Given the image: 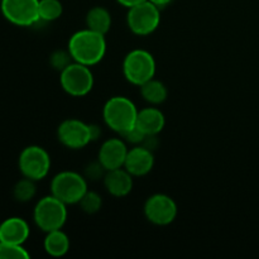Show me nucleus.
<instances>
[{
    "label": "nucleus",
    "mask_w": 259,
    "mask_h": 259,
    "mask_svg": "<svg viewBox=\"0 0 259 259\" xmlns=\"http://www.w3.org/2000/svg\"><path fill=\"white\" fill-rule=\"evenodd\" d=\"M67 50L75 62L89 67L98 65L106 53L105 34L89 28L77 30L70 37Z\"/></svg>",
    "instance_id": "obj_1"
},
{
    "label": "nucleus",
    "mask_w": 259,
    "mask_h": 259,
    "mask_svg": "<svg viewBox=\"0 0 259 259\" xmlns=\"http://www.w3.org/2000/svg\"><path fill=\"white\" fill-rule=\"evenodd\" d=\"M138 109L126 96H113L103 108V118L106 125L116 133L136 125Z\"/></svg>",
    "instance_id": "obj_2"
},
{
    "label": "nucleus",
    "mask_w": 259,
    "mask_h": 259,
    "mask_svg": "<svg viewBox=\"0 0 259 259\" xmlns=\"http://www.w3.org/2000/svg\"><path fill=\"white\" fill-rule=\"evenodd\" d=\"M101 134L100 128L88 124L80 119L70 118L63 120L57 128V138L61 144L70 149H82Z\"/></svg>",
    "instance_id": "obj_3"
},
{
    "label": "nucleus",
    "mask_w": 259,
    "mask_h": 259,
    "mask_svg": "<svg viewBox=\"0 0 259 259\" xmlns=\"http://www.w3.org/2000/svg\"><path fill=\"white\" fill-rule=\"evenodd\" d=\"M33 219L35 225L45 233L62 229L67 222V205L52 194L48 195L35 204Z\"/></svg>",
    "instance_id": "obj_4"
},
{
    "label": "nucleus",
    "mask_w": 259,
    "mask_h": 259,
    "mask_svg": "<svg viewBox=\"0 0 259 259\" xmlns=\"http://www.w3.org/2000/svg\"><path fill=\"white\" fill-rule=\"evenodd\" d=\"M157 63L151 52L142 48L131 51L124 57V77L132 85L141 86L156 76Z\"/></svg>",
    "instance_id": "obj_5"
},
{
    "label": "nucleus",
    "mask_w": 259,
    "mask_h": 259,
    "mask_svg": "<svg viewBox=\"0 0 259 259\" xmlns=\"http://www.w3.org/2000/svg\"><path fill=\"white\" fill-rule=\"evenodd\" d=\"M88 190L86 177L75 171L60 172L51 181V194L66 205L78 204Z\"/></svg>",
    "instance_id": "obj_6"
},
{
    "label": "nucleus",
    "mask_w": 259,
    "mask_h": 259,
    "mask_svg": "<svg viewBox=\"0 0 259 259\" xmlns=\"http://www.w3.org/2000/svg\"><path fill=\"white\" fill-rule=\"evenodd\" d=\"M161 9L149 0L142 2L129 8L126 14V24L132 33L137 35H149L159 27Z\"/></svg>",
    "instance_id": "obj_7"
},
{
    "label": "nucleus",
    "mask_w": 259,
    "mask_h": 259,
    "mask_svg": "<svg viewBox=\"0 0 259 259\" xmlns=\"http://www.w3.org/2000/svg\"><path fill=\"white\" fill-rule=\"evenodd\" d=\"M61 88L68 95L82 98L94 88V75L90 67L73 61L60 72Z\"/></svg>",
    "instance_id": "obj_8"
},
{
    "label": "nucleus",
    "mask_w": 259,
    "mask_h": 259,
    "mask_svg": "<svg viewBox=\"0 0 259 259\" xmlns=\"http://www.w3.org/2000/svg\"><path fill=\"white\" fill-rule=\"evenodd\" d=\"M18 166L23 177L40 181L51 169L50 153L40 146H28L20 152Z\"/></svg>",
    "instance_id": "obj_9"
},
{
    "label": "nucleus",
    "mask_w": 259,
    "mask_h": 259,
    "mask_svg": "<svg viewBox=\"0 0 259 259\" xmlns=\"http://www.w3.org/2000/svg\"><path fill=\"white\" fill-rule=\"evenodd\" d=\"M2 14L18 27H32L39 23V0H2Z\"/></svg>",
    "instance_id": "obj_10"
},
{
    "label": "nucleus",
    "mask_w": 259,
    "mask_h": 259,
    "mask_svg": "<svg viewBox=\"0 0 259 259\" xmlns=\"http://www.w3.org/2000/svg\"><path fill=\"white\" fill-rule=\"evenodd\" d=\"M179 207L176 201L166 194H154L144 202V217L149 223L158 227L172 224L177 218Z\"/></svg>",
    "instance_id": "obj_11"
},
{
    "label": "nucleus",
    "mask_w": 259,
    "mask_h": 259,
    "mask_svg": "<svg viewBox=\"0 0 259 259\" xmlns=\"http://www.w3.org/2000/svg\"><path fill=\"white\" fill-rule=\"evenodd\" d=\"M128 151V144L120 137L109 138L101 144L99 149L98 161L103 164L106 171L120 168V167H124Z\"/></svg>",
    "instance_id": "obj_12"
},
{
    "label": "nucleus",
    "mask_w": 259,
    "mask_h": 259,
    "mask_svg": "<svg viewBox=\"0 0 259 259\" xmlns=\"http://www.w3.org/2000/svg\"><path fill=\"white\" fill-rule=\"evenodd\" d=\"M154 166V154L153 151L147 147L133 146L129 148L126 154L124 168L129 172L133 177H142L148 175L153 169Z\"/></svg>",
    "instance_id": "obj_13"
},
{
    "label": "nucleus",
    "mask_w": 259,
    "mask_h": 259,
    "mask_svg": "<svg viewBox=\"0 0 259 259\" xmlns=\"http://www.w3.org/2000/svg\"><path fill=\"white\" fill-rule=\"evenodd\" d=\"M103 180L106 191L114 197H125L133 190V176L124 167L106 171Z\"/></svg>",
    "instance_id": "obj_14"
},
{
    "label": "nucleus",
    "mask_w": 259,
    "mask_h": 259,
    "mask_svg": "<svg viewBox=\"0 0 259 259\" xmlns=\"http://www.w3.org/2000/svg\"><path fill=\"white\" fill-rule=\"evenodd\" d=\"M29 235V225L19 217L8 218L0 224V242L23 245Z\"/></svg>",
    "instance_id": "obj_15"
},
{
    "label": "nucleus",
    "mask_w": 259,
    "mask_h": 259,
    "mask_svg": "<svg viewBox=\"0 0 259 259\" xmlns=\"http://www.w3.org/2000/svg\"><path fill=\"white\" fill-rule=\"evenodd\" d=\"M136 125L146 136H158L166 125V118L161 109L151 105L138 110Z\"/></svg>",
    "instance_id": "obj_16"
},
{
    "label": "nucleus",
    "mask_w": 259,
    "mask_h": 259,
    "mask_svg": "<svg viewBox=\"0 0 259 259\" xmlns=\"http://www.w3.org/2000/svg\"><path fill=\"white\" fill-rule=\"evenodd\" d=\"M43 247L46 253L51 257H63L70 250V238L62 229L52 230L46 233Z\"/></svg>",
    "instance_id": "obj_17"
},
{
    "label": "nucleus",
    "mask_w": 259,
    "mask_h": 259,
    "mask_svg": "<svg viewBox=\"0 0 259 259\" xmlns=\"http://www.w3.org/2000/svg\"><path fill=\"white\" fill-rule=\"evenodd\" d=\"M86 28L106 34L111 27V14L106 8L94 7L86 14Z\"/></svg>",
    "instance_id": "obj_18"
},
{
    "label": "nucleus",
    "mask_w": 259,
    "mask_h": 259,
    "mask_svg": "<svg viewBox=\"0 0 259 259\" xmlns=\"http://www.w3.org/2000/svg\"><path fill=\"white\" fill-rule=\"evenodd\" d=\"M141 89V95L149 105H159V104L164 103L168 95V91H167L166 85L162 82L161 80H157V78H151L147 82H144L143 85L139 86Z\"/></svg>",
    "instance_id": "obj_19"
},
{
    "label": "nucleus",
    "mask_w": 259,
    "mask_h": 259,
    "mask_svg": "<svg viewBox=\"0 0 259 259\" xmlns=\"http://www.w3.org/2000/svg\"><path fill=\"white\" fill-rule=\"evenodd\" d=\"M63 13V5L60 0H39V22H55Z\"/></svg>",
    "instance_id": "obj_20"
},
{
    "label": "nucleus",
    "mask_w": 259,
    "mask_h": 259,
    "mask_svg": "<svg viewBox=\"0 0 259 259\" xmlns=\"http://www.w3.org/2000/svg\"><path fill=\"white\" fill-rule=\"evenodd\" d=\"M35 192H37L35 181L24 177L15 184L14 189H13V196L17 201L28 202L35 196Z\"/></svg>",
    "instance_id": "obj_21"
},
{
    "label": "nucleus",
    "mask_w": 259,
    "mask_h": 259,
    "mask_svg": "<svg viewBox=\"0 0 259 259\" xmlns=\"http://www.w3.org/2000/svg\"><path fill=\"white\" fill-rule=\"evenodd\" d=\"M78 205H80L81 210L86 214H96L103 206V200L98 192L88 190L82 199L80 200Z\"/></svg>",
    "instance_id": "obj_22"
},
{
    "label": "nucleus",
    "mask_w": 259,
    "mask_h": 259,
    "mask_svg": "<svg viewBox=\"0 0 259 259\" xmlns=\"http://www.w3.org/2000/svg\"><path fill=\"white\" fill-rule=\"evenodd\" d=\"M30 254L23 245L0 242V259H28Z\"/></svg>",
    "instance_id": "obj_23"
},
{
    "label": "nucleus",
    "mask_w": 259,
    "mask_h": 259,
    "mask_svg": "<svg viewBox=\"0 0 259 259\" xmlns=\"http://www.w3.org/2000/svg\"><path fill=\"white\" fill-rule=\"evenodd\" d=\"M73 62V58L72 56L70 55V52L67 51H62V50H58L55 51V52L51 55L50 57V63L55 70L57 71H62L67 67L70 63Z\"/></svg>",
    "instance_id": "obj_24"
},
{
    "label": "nucleus",
    "mask_w": 259,
    "mask_h": 259,
    "mask_svg": "<svg viewBox=\"0 0 259 259\" xmlns=\"http://www.w3.org/2000/svg\"><path fill=\"white\" fill-rule=\"evenodd\" d=\"M119 137L125 142L126 144H132V146H139V144L143 143L144 138H146V134L141 131V129L137 128V125L132 126V128L126 129V131L119 133Z\"/></svg>",
    "instance_id": "obj_25"
},
{
    "label": "nucleus",
    "mask_w": 259,
    "mask_h": 259,
    "mask_svg": "<svg viewBox=\"0 0 259 259\" xmlns=\"http://www.w3.org/2000/svg\"><path fill=\"white\" fill-rule=\"evenodd\" d=\"M106 174V169L104 168L103 164L100 162H93V163L89 164L85 169V177L86 180H90V181H98L101 177L104 179Z\"/></svg>",
    "instance_id": "obj_26"
},
{
    "label": "nucleus",
    "mask_w": 259,
    "mask_h": 259,
    "mask_svg": "<svg viewBox=\"0 0 259 259\" xmlns=\"http://www.w3.org/2000/svg\"><path fill=\"white\" fill-rule=\"evenodd\" d=\"M116 2H118L120 5H123V7L128 8L129 9V8L134 7V5L139 4V3L142 2H146V0H116Z\"/></svg>",
    "instance_id": "obj_27"
},
{
    "label": "nucleus",
    "mask_w": 259,
    "mask_h": 259,
    "mask_svg": "<svg viewBox=\"0 0 259 259\" xmlns=\"http://www.w3.org/2000/svg\"><path fill=\"white\" fill-rule=\"evenodd\" d=\"M149 2L153 3V4L156 5V7H158L159 9H163V8H166L167 5L171 4L174 0H149Z\"/></svg>",
    "instance_id": "obj_28"
},
{
    "label": "nucleus",
    "mask_w": 259,
    "mask_h": 259,
    "mask_svg": "<svg viewBox=\"0 0 259 259\" xmlns=\"http://www.w3.org/2000/svg\"><path fill=\"white\" fill-rule=\"evenodd\" d=\"M0 3H2V0H0Z\"/></svg>",
    "instance_id": "obj_29"
}]
</instances>
